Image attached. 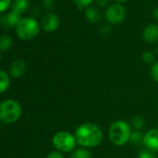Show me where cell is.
<instances>
[{
  "mask_svg": "<svg viewBox=\"0 0 158 158\" xmlns=\"http://www.w3.org/2000/svg\"><path fill=\"white\" fill-rule=\"evenodd\" d=\"M73 135L77 144L87 149L96 148L100 146L103 140L102 129L98 125L90 122L79 125L75 128Z\"/></svg>",
  "mask_w": 158,
  "mask_h": 158,
  "instance_id": "obj_1",
  "label": "cell"
},
{
  "mask_svg": "<svg viewBox=\"0 0 158 158\" xmlns=\"http://www.w3.org/2000/svg\"><path fill=\"white\" fill-rule=\"evenodd\" d=\"M132 131V127L127 121L118 119L110 125L108 128V138L112 144L121 147L129 142Z\"/></svg>",
  "mask_w": 158,
  "mask_h": 158,
  "instance_id": "obj_2",
  "label": "cell"
},
{
  "mask_svg": "<svg viewBox=\"0 0 158 158\" xmlns=\"http://www.w3.org/2000/svg\"><path fill=\"white\" fill-rule=\"evenodd\" d=\"M23 114L22 105L15 100L8 99L0 102V122L13 124L20 120Z\"/></svg>",
  "mask_w": 158,
  "mask_h": 158,
  "instance_id": "obj_3",
  "label": "cell"
},
{
  "mask_svg": "<svg viewBox=\"0 0 158 158\" xmlns=\"http://www.w3.org/2000/svg\"><path fill=\"white\" fill-rule=\"evenodd\" d=\"M40 31V26L37 21L32 17L22 18L20 23L15 27L16 35L23 40H32L37 36Z\"/></svg>",
  "mask_w": 158,
  "mask_h": 158,
  "instance_id": "obj_4",
  "label": "cell"
},
{
  "mask_svg": "<svg viewBox=\"0 0 158 158\" xmlns=\"http://www.w3.org/2000/svg\"><path fill=\"white\" fill-rule=\"evenodd\" d=\"M51 142L55 150L62 153L72 152L77 144L74 135L64 130L56 132L51 139Z\"/></svg>",
  "mask_w": 158,
  "mask_h": 158,
  "instance_id": "obj_5",
  "label": "cell"
},
{
  "mask_svg": "<svg viewBox=\"0 0 158 158\" xmlns=\"http://www.w3.org/2000/svg\"><path fill=\"white\" fill-rule=\"evenodd\" d=\"M127 15L126 9L119 3L110 5L105 11V19L111 24L121 23Z\"/></svg>",
  "mask_w": 158,
  "mask_h": 158,
  "instance_id": "obj_6",
  "label": "cell"
},
{
  "mask_svg": "<svg viewBox=\"0 0 158 158\" xmlns=\"http://www.w3.org/2000/svg\"><path fill=\"white\" fill-rule=\"evenodd\" d=\"M142 144L145 149L155 153L158 152V127H152L144 133Z\"/></svg>",
  "mask_w": 158,
  "mask_h": 158,
  "instance_id": "obj_7",
  "label": "cell"
},
{
  "mask_svg": "<svg viewBox=\"0 0 158 158\" xmlns=\"http://www.w3.org/2000/svg\"><path fill=\"white\" fill-rule=\"evenodd\" d=\"M27 71V64L23 60L18 59L13 60L10 65V75L12 78H20Z\"/></svg>",
  "mask_w": 158,
  "mask_h": 158,
  "instance_id": "obj_8",
  "label": "cell"
},
{
  "mask_svg": "<svg viewBox=\"0 0 158 158\" xmlns=\"http://www.w3.org/2000/svg\"><path fill=\"white\" fill-rule=\"evenodd\" d=\"M21 20H22L21 14L14 10H11L8 14L1 16V18H0V24L4 28L16 27Z\"/></svg>",
  "mask_w": 158,
  "mask_h": 158,
  "instance_id": "obj_9",
  "label": "cell"
},
{
  "mask_svg": "<svg viewBox=\"0 0 158 158\" xmlns=\"http://www.w3.org/2000/svg\"><path fill=\"white\" fill-rule=\"evenodd\" d=\"M60 25L59 17L54 13H48L44 16L42 20V27L46 32L51 33L58 29Z\"/></svg>",
  "mask_w": 158,
  "mask_h": 158,
  "instance_id": "obj_10",
  "label": "cell"
},
{
  "mask_svg": "<svg viewBox=\"0 0 158 158\" xmlns=\"http://www.w3.org/2000/svg\"><path fill=\"white\" fill-rule=\"evenodd\" d=\"M142 38L147 43H155L158 41V25L149 24L142 32Z\"/></svg>",
  "mask_w": 158,
  "mask_h": 158,
  "instance_id": "obj_11",
  "label": "cell"
},
{
  "mask_svg": "<svg viewBox=\"0 0 158 158\" xmlns=\"http://www.w3.org/2000/svg\"><path fill=\"white\" fill-rule=\"evenodd\" d=\"M85 15H86L87 20L91 23H97L102 20L101 11L99 10L95 9V8H91V7L87 8Z\"/></svg>",
  "mask_w": 158,
  "mask_h": 158,
  "instance_id": "obj_12",
  "label": "cell"
},
{
  "mask_svg": "<svg viewBox=\"0 0 158 158\" xmlns=\"http://www.w3.org/2000/svg\"><path fill=\"white\" fill-rule=\"evenodd\" d=\"M10 87V75L9 73L0 70V94L6 92Z\"/></svg>",
  "mask_w": 158,
  "mask_h": 158,
  "instance_id": "obj_13",
  "label": "cell"
},
{
  "mask_svg": "<svg viewBox=\"0 0 158 158\" xmlns=\"http://www.w3.org/2000/svg\"><path fill=\"white\" fill-rule=\"evenodd\" d=\"M29 5H30L29 0H13L11 4V8H12V10L22 14L28 10Z\"/></svg>",
  "mask_w": 158,
  "mask_h": 158,
  "instance_id": "obj_14",
  "label": "cell"
},
{
  "mask_svg": "<svg viewBox=\"0 0 158 158\" xmlns=\"http://www.w3.org/2000/svg\"><path fill=\"white\" fill-rule=\"evenodd\" d=\"M70 158H92V153L89 149L79 147V148H75L71 152Z\"/></svg>",
  "mask_w": 158,
  "mask_h": 158,
  "instance_id": "obj_15",
  "label": "cell"
},
{
  "mask_svg": "<svg viewBox=\"0 0 158 158\" xmlns=\"http://www.w3.org/2000/svg\"><path fill=\"white\" fill-rule=\"evenodd\" d=\"M132 129L133 130H137V131H141L146 125V121L145 118L141 115H135L132 117L131 122L129 123Z\"/></svg>",
  "mask_w": 158,
  "mask_h": 158,
  "instance_id": "obj_16",
  "label": "cell"
},
{
  "mask_svg": "<svg viewBox=\"0 0 158 158\" xmlns=\"http://www.w3.org/2000/svg\"><path fill=\"white\" fill-rule=\"evenodd\" d=\"M12 46V38L10 35H3L0 36V51H7Z\"/></svg>",
  "mask_w": 158,
  "mask_h": 158,
  "instance_id": "obj_17",
  "label": "cell"
},
{
  "mask_svg": "<svg viewBox=\"0 0 158 158\" xmlns=\"http://www.w3.org/2000/svg\"><path fill=\"white\" fill-rule=\"evenodd\" d=\"M143 137H144V133H142V131L133 130L130 136L129 143L132 145H140L143 142Z\"/></svg>",
  "mask_w": 158,
  "mask_h": 158,
  "instance_id": "obj_18",
  "label": "cell"
},
{
  "mask_svg": "<svg viewBox=\"0 0 158 158\" xmlns=\"http://www.w3.org/2000/svg\"><path fill=\"white\" fill-rule=\"evenodd\" d=\"M141 59L146 64H153L155 62V55L150 50H146L141 54Z\"/></svg>",
  "mask_w": 158,
  "mask_h": 158,
  "instance_id": "obj_19",
  "label": "cell"
},
{
  "mask_svg": "<svg viewBox=\"0 0 158 158\" xmlns=\"http://www.w3.org/2000/svg\"><path fill=\"white\" fill-rule=\"evenodd\" d=\"M150 75L152 80L158 84V61H155L153 64H152L150 68Z\"/></svg>",
  "mask_w": 158,
  "mask_h": 158,
  "instance_id": "obj_20",
  "label": "cell"
},
{
  "mask_svg": "<svg viewBox=\"0 0 158 158\" xmlns=\"http://www.w3.org/2000/svg\"><path fill=\"white\" fill-rule=\"evenodd\" d=\"M138 158H157L156 157V153L152 152L147 149H142L138 153Z\"/></svg>",
  "mask_w": 158,
  "mask_h": 158,
  "instance_id": "obj_21",
  "label": "cell"
},
{
  "mask_svg": "<svg viewBox=\"0 0 158 158\" xmlns=\"http://www.w3.org/2000/svg\"><path fill=\"white\" fill-rule=\"evenodd\" d=\"M75 3V5L79 9H84V8H89V5L94 1V0H73Z\"/></svg>",
  "mask_w": 158,
  "mask_h": 158,
  "instance_id": "obj_22",
  "label": "cell"
},
{
  "mask_svg": "<svg viewBox=\"0 0 158 158\" xmlns=\"http://www.w3.org/2000/svg\"><path fill=\"white\" fill-rule=\"evenodd\" d=\"M11 6V0H0V12L6 11Z\"/></svg>",
  "mask_w": 158,
  "mask_h": 158,
  "instance_id": "obj_23",
  "label": "cell"
},
{
  "mask_svg": "<svg viewBox=\"0 0 158 158\" xmlns=\"http://www.w3.org/2000/svg\"><path fill=\"white\" fill-rule=\"evenodd\" d=\"M46 158H64L63 153L57 151V150H53L50 152H48V154L47 155Z\"/></svg>",
  "mask_w": 158,
  "mask_h": 158,
  "instance_id": "obj_24",
  "label": "cell"
},
{
  "mask_svg": "<svg viewBox=\"0 0 158 158\" xmlns=\"http://www.w3.org/2000/svg\"><path fill=\"white\" fill-rule=\"evenodd\" d=\"M42 3H43V6L47 10H52L55 7V1H54V0H43Z\"/></svg>",
  "mask_w": 158,
  "mask_h": 158,
  "instance_id": "obj_25",
  "label": "cell"
},
{
  "mask_svg": "<svg viewBox=\"0 0 158 158\" xmlns=\"http://www.w3.org/2000/svg\"><path fill=\"white\" fill-rule=\"evenodd\" d=\"M111 31H112V29H111V27L109 25H103L102 27L101 31H100V34L102 36H108L111 34Z\"/></svg>",
  "mask_w": 158,
  "mask_h": 158,
  "instance_id": "obj_26",
  "label": "cell"
},
{
  "mask_svg": "<svg viewBox=\"0 0 158 158\" xmlns=\"http://www.w3.org/2000/svg\"><path fill=\"white\" fill-rule=\"evenodd\" d=\"M96 3L99 7H106L108 4V0H96Z\"/></svg>",
  "mask_w": 158,
  "mask_h": 158,
  "instance_id": "obj_27",
  "label": "cell"
},
{
  "mask_svg": "<svg viewBox=\"0 0 158 158\" xmlns=\"http://www.w3.org/2000/svg\"><path fill=\"white\" fill-rule=\"evenodd\" d=\"M152 17H153L155 20H157V21H158V7H157V8H155V9L152 10Z\"/></svg>",
  "mask_w": 158,
  "mask_h": 158,
  "instance_id": "obj_28",
  "label": "cell"
},
{
  "mask_svg": "<svg viewBox=\"0 0 158 158\" xmlns=\"http://www.w3.org/2000/svg\"><path fill=\"white\" fill-rule=\"evenodd\" d=\"M115 1L119 2V4H120V3H124V2H127V1H128V0H115Z\"/></svg>",
  "mask_w": 158,
  "mask_h": 158,
  "instance_id": "obj_29",
  "label": "cell"
},
{
  "mask_svg": "<svg viewBox=\"0 0 158 158\" xmlns=\"http://www.w3.org/2000/svg\"><path fill=\"white\" fill-rule=\"evenodd\" d=\"M155 52H156V54H158V48H156V49H155Z\"/></svg>",
  "mask_w": 158,
  "mask_h": 158,
  "instance_id": "obj_30",
  "label": "cell"
},
{
  "mask_svg": "<svg viewBox=\"0 0 158 158\" xmlns=\"http://www.w3.org/2000/svg\"><path fill=\"white\" fill-rule=\"evenodd\" d=\"M1 59H2V56H1V55H0V60H1Z\"/></svg>",
  "mask_w": 158,
  "mask_h": 158,
  "instance_id": "obj_31",
  "label": "cell"
},
{
  "mask_svg": "<svg viewBox=\"0 0 158 158\" xmlns=\"http://www.w3.org/2000/svg\"><path fill=\"white\" fill-rule=\"evenodd\" d=\"M0 129H1V124H0Z\"/></svg>",
  "mask_w": 158,
  "mask_h": 158,
  "instance_id": "obj_32",
  "label": "cell"
}]
</instances>
